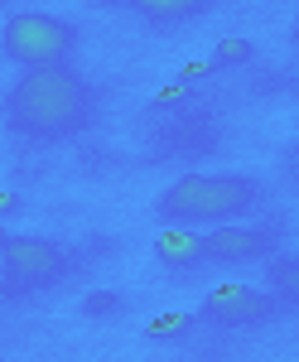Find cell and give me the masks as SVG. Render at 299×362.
<instances>
[{
    "instance_id": "cell-1",
    "label": "cell",
    "mask_w": 299,
    "mask_h": 362,
    "mask_svg": "<svg viewBox=\"0 0 299 362\" xmlns=\"http://www.w3.org/2000/svg\"><path fill=\"white\" fill-rule=\"evenodd\" d=\"M92 121V87L68 63L25 68L5 92V126L25 140H73Z\"/></svg>"
},
{
    "instance_id": "cell-2",
    "label": "cell",
    "mask_w": 299,
    "mask_h": 362,
    "mask_svg": "<svg viewBox=\"0 0 299 362\" xmlns=\"http://www.w3.org/2000/svg\"><path fill=\"white\" fill-rule=\"evenodd\" d=\"M261 184L251 174H184L155 198L160 223H189V227H218L256 213Z\"/></svg>"
},
{
    "instance_id": "cell-3",
    "label": "cell",
    "mask_w": 299,
    "mask_h": 362,
    "mask_svg": "<svg viewBox=\"0 0 299 362\" xmlns=\"http://www.w3.org/2000/svg\"><path fill=\"white\" fill-rule=\"evenodd\" d=\"M0 49L10 63L20 68H49V63H68L73 49H78V25L58 20V15H44V10H25L15 15L5 34H0Z\"/></svg>"
},
{
    "instance_id": "cell-4",
    "label": "cell",
    "mask_w": 299,
    "mask_h": 362,
    "mask_svg": "<svg viewBox=\"0 0 299 362\" xmlns=\"http://www.w3.org/2000/svg\"><path fill=\"white\" fill-rule=\"evenodd\" d=\"M0 266H5V295H34V290L68 276V251L49 237L10 232L0 242Z\"/></svg>"
},
{
    "instance_id": "cell-5",
    "label": "cell",
    "mask_w": 299,
    "mask_h": 362,
    "mask_svg": "<svg viewBox=\"0 0 299 362\" xmlns=\"http://www.w3.org/2000/svg\"><path fill=\"white\" fill-rule=\"evenodd\" d=\"M280 305H285V300H280L275 290H261V285H218V290L203 295L198 319H208V324H218V329H256V324H266Z\"/></svg>"
},
{
    "instance_id": "cell-6",
    "label": "cell",
    "mask_w": 299,
    "mask_h": 362,
    "mask_svg": "<svg viewBox=\"0 0 299 362\" xmlns=\"http://www.w3.org/2000/svg\"><path fill=\"white\" fill-rule=\"evenodd\" d=\"M280 247V227L261 223V227H232V223H218L208 227V261L218 266H246V261H261Z\"/></svg>"
},
{
    "instance_id": "cell-7",
    "label": "cell",
    "mask_w": 299,
    "mask_h": 362,
    "mask_svg": "<svg viewBox=\"0 0 299 362\" xmlns=\"http://www.w3.org/2000/svg\"><path fill=\"white\" fill-rule=\"evenodd\" d=\"M155 256L169 271H198L208 261V232H193L189 223H164V232L155 237Z\"/></svg>"
},
{
    "instance_id": "cell-8",
    "label": "cell",
    "mask_w": 299,
    "mask_h": 362,
    "mask_svg": "<svg viewBox=\"0 0 299 362\" xmlns=\"http://www.w3.org/2000/svg\"><path fill=\"white\" fill-rule=\"evenodd\" d=\"M208 5L213 0H131L126 10H136L140 20H150V25H189Z\"/></svg>"
},
{
    "instance_id": "cell-9",
    "label": "cell",
    "mask_w": 299,
    "mask_h": 362,
    "mask_svg": "<svg viewBox=\"0 0 299 362\" xmlns=\"http://www.w3.org/2000/svg\"><path fill=\"white\" fill-rule=\"evenodd\" d=\"M266 285L285 305H299V256H275L271 266H266Z\"/></svg>"
},
{
    "instance_id": "cell-10",
    "label": "cell",
    "mask_w": 299,
    "mask_h": 362,
    "mask_svg": "<svg viewBox=\"0 0 299 362\" xmlns=\"http://www.w3.org/2000/svg\"><path fill=\"white\" fill-rule=\"evenodd\" d=\"M193 334V314L184 309H169V314H155L150 324H145V338L150 343H179V338Z\"/></svg>"
},
{
    "instance_id": "cell-11",
    "label": "cell",
    "mask_w": 299,
    "mask_h": 362,
    "mask_svg": "<svg viewBox=\"0 0 299 362\" xmlns=\"http://www.w3.org/2000/svg\"><path fill=\"white\" fill-rule=\"evenodd\" d=\"M251 54H256V44H251V39H222L213 63H218V68H237V63H246Z\"/></svg>"
},
{
    "instance_id": "cell-12",
    "label": "cell",
    "mask_w": 299,
    "mask_h": 362,
    "mask_svg": "<svg viewBox=\"0 0 299 362\" xmlns=\"http://www.w3.org/2000/svg\"><path fill=\"white\" fill-rule=\"evenodd\" d=\"M121 305V295H87V300H82V314H87V319H102V314H111V309Z\"/></svg>"
},
{
    "instance_id": "cell-13",
    "label": "cell",
    "mask_w": 299,
    "mask_h": 362,
    "mask_svg": "<svg viewBox=\"0 0 299 362\" xmlns=\"http://www.w3.org/2000/svg\"><path fill=\"white\" fill-rule=\"evenodd\" d=\"M184 97H189V87H184V83H174V87H164L160 97H155V107H169V102H184Z\"/></svg>"
},
{
    "instance_id": "cell-14",
    "label": "cell",
    "mask_w": 299,
    "mask_h": 362,
    "mask_svg": "<svg viewBox=\"0 0 299 362\" xmlns=\"http://www.w3.org/2000/svg\"><path fill=\"white\" fill-rule=\"evenodd\" d=\"M92 5H131V0H92Z\"/></svg>"
},
{
    "instance_id": "cell-15",
    "label": "cell",
    "mask_w": 299,
    "mask_h": 362,
    "mask_svg": "<svg viewBox=\"0 0 299 362\" xmlns=\"http://www.w3.org/2000/svg\"><path fill=\"white\" fill-rule=\"evenodd\" d=\"M295 44H299V20H295Z\"/></svg>"
}]
</instances>
